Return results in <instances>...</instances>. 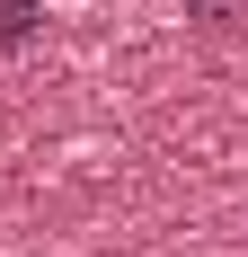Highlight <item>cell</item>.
<instances>
[{
	"label": "cell",
	"instance_id": "cell-1",
	"mask_svg": "<svg viewBox=\"0 0 248 257\" xmlns=\"http://www.w3.org/2000/svg\"><path fill=\"white\" fill-rule=\"evenodd\" d=\"M45 27V0H0V45H27Z\"/></svg>",
	"mask_w": 248,
	"mask_h": 257
},
{
	"label": "cell",
	"instance_id": "cell-2",
	"mask_svg": "<svg viewBox=\"0 0 248 257\" xmlns=\"http://www.w3.org/2000/svg\"><path fill=\"white\" fill-rule=\"evenodd\" d=\"M186 18H195L204 36H230V27L248 18V0H186Z\"/></svg>",
	"mask_w": 248,
	"mask_h": 257
}]
</instances>
